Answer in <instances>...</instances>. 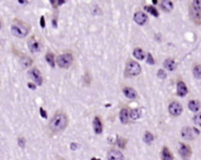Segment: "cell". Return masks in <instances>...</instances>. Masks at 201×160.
Listing matches in <instances>:
<instances>
[{
    "label": "cell",
    "instance_id": "2e32d148",
    "mask_svg": "<svg viewBox=\"0 0 201 160\" xmlns=\"http://www.w3.org/2000/svg\"><path fill=\"white\" fill-rule=\"evenodd\" d=\"M122 93L127 99H131V100H134V99L138 98L136 91L134 90L133 87H130V86H124L122 87Z\"/></svg>",
    "mask_w": 201,
    "mask_h": 160
},
{
    "label": "cell",
    "instance_id": "f546056e",
    "mask_svg": "<svg viewBox=\"0 0 201 160\" xmlns=\"http://www.w3.org/2000/svg\"><path fill=\"white\" fill-rule=\"evenodd\" d=\"M146 63L148 65H155V59L153 58V56L151 53H147L146 56Z\"/></svg>",
    "mask_w": 201,
    "mask_h": 160
},
{
    "label": "cell",
    "instance_id": "e0dca14e",
    "mask_svg": "<svg viewBox=\"0 0 201 160\" xmlns=\"http://www.w3.org/2000/svg\"><path fill=\"white\" fill-rule=\"evenodd\" d=\"M93 129H94V133H95V134H101V133H102L103 125H102V121H101L99 115L94 117V119H93Z\"/></svg>",
    "mask_w": 201,
    "mask_h": 160
},
{
    "label": "cell",
    "instance_id": "4dcf8cb0",
    "mask_svg": "<svg viewBox=\"0 0 201 160\" xmlns=\"http://www.w3.org/2000/svg\"><path fill=\"white\" fill-rule=\"evenodd\" d=\"M193 120H194L195 125H198V126H200L201 127V113H197V114L194 115Z\"/></svg>",
    "mask_w": 201,
    "mask_h": 160
},
{
    "label": "cell",
    "instance_id": "cb8c5ba5",
    "mask_svg": "<svg viewBox=\"0 0 201 160\" xmlns=\"http://www.w3.org/2000/svg\"><path fill=\"white\" fill-rule=\"evenodd\" d=\"M141 117V111L139 108H132L130 110V119L131 120H138Z\"/></svg>",
    "mask_w": 201,
    "mask_h": 160
},
{
    "label": "cell",
    "instance_id": "f35d334b",
    "mask_svg": "<svg viewBox=\"0 0 201 160\" xmlns=\"http://www.w3.org/2000/svg\"><path fill=\"white\" fill-rule=\"evenodd\" d=\"M66 1L65 0H57V6H60V5H64Z\"/></svg>",
    "mask_w": 201,
    "mask_h": 160
},
{
    "label": "cell",
    "instance_id": "ffe728a7",
    "mask_svg": "<svg viewBox=\"0 0 201 160\" xmlns=\"http://www.w3.org/2000/svg\"><path fill=\"white\" fill-rule=\"evenodd\" d=\"M164 66H165V68L167 69V71H175V68H176V64H175V61H174V59H172V58H168L166 59L165 61H164Z\"/></svg>",
    "mask_w": 201,
    "mask_h": 160
},
{
    "label": "cell",
    "instance_id": "8992f818",
    "mask_svg": "<svg viewBox=\"0 0 201 160\" xmlns=\"http://www.w3.org/2000/svg\"><path fill=\"white\" fill-rule=\"evenodd\" d=\"M181 137L184 139H187V140H194L197 137H199L200 132L199 129L194 127H189V126H186V127L181 128Z\"/></svg>",
    "mask_w": 201,
    "mask_h": 160
},
{
    "label": "cell",
    "instance_id": "60d3db41",
    "mask_svg": "<svg viewBox=\"0 0 201 160\" xmlns=\"http://www.w3.org/2000/svg\"><path fill=\"white\" fill-rule=\"evenodd\" d=\"M18 4H20V5H25V4H28V1H24V0H19V1H18Z\"/></svg>",
    "mask_w": 201,
    "mask_h": 160
},
{
    "label": "cell",
    "instance_id": "d590c367",
    "mask_svg": "<svg viewBox=\"0 0 201 160\" xmlns=\"http://www.w3.org/2000/svg\"><path fill=\"white\" fill-rule=\"evenodd\" d=\"M40 26H41L42 28H45V26H46V23H45V17H41V18H40Z\"/></svg>",
    "mask_w": 201,
    "mask_h": 160
},
{
    "label": "cell",
    "instance_id": "d6986e66",
    "mask_svg": "<svg viewBox=\"0 0 201 160\" xmlns=\"http://www.w3.org/2000/svg\"><path fill=\"white\" fill-rule=\"evenodd\" d=\"M161 160H174V157L167 146H164L161 150Z\"/></svg>",
    "mask_w": 201,
    "mask_h": 160
},
{
    "label": "cell",
    "instance_id": "8d00e7d4",
    "mask_svg": "<svg viewBox=\"0 0 201 160\" xmlns=\"http://www.w3.org/2000/svg\"><path fill=\"white\" fill-rule=\"evenodd\" d=\"M52 24H53V27H54V28H57V27H58V19H57L55 17L53 18V21H52Z\"/></svg>",
    "mask_w": 201,
    "mask_h": 160
},
{
    "label": "cell",
    "instance_id": "7402d4cb",
    "mask_svg": "<svg viewBox=\"0 0 201 160\" xmlns=\"http://www.w3.org/2000/svg\"><path fill=\"white\" fill-rule=\"evenodd\" d=\"M45 60L50 64L51 67H55V56L52 52H47L45 56Z\"/></svg>",
    "mask_w": 201,
    "mask_h": 160
},
{
    "label": "cell",
    "instance_id": "8fae6325",
    "mask_svg": "<svg viewBox=\"0 0 201 160\" xmlns=\"http://www.w3.org/2000/svg\"><path fill=\"white\" fill-rule=\"evenodd\" d=\"M107 160H125L124 154L121 153V151L117 150V148H111L107 152Z\"/></svg>",
    "mask_w": 201,
    "mask_h": 160
},
{
    "label": "cell",
    "instance_id": "ee69618b",
    "mask_svg": "<svg viewBox=\"0 0 201 160\" xmlns=\"http://www.w3.org/2000/svg\"><path fill=\"white\" fill-rule=\"evenodd\" d=\"M91 160H100V159H98V158H92Z\"/></svg>",
    "mask_w": 201,
    "mask_h": 160
},
{
    "label": "cell",
    "instance_id": "4fadbf2b",
    "mask_svg": "<svg viewBox=\"0 0 201 160\" xmlns=\"http://www.w3.org/2000/svg\"><path fill=\"white\" fill-rule=\"evenodd\" d=\"M134 21H135L138 25L142 26V25H145V24L147 23V15H146L142 11H136V12L134 13Z\"/></svg>",
    "mask_w": 201,
    "mask_h": 160
},
{
    "label": "cell",
    "instance_id": "74e56055",
    "mask_svg": "<svg viewBox=\"0 0 201 160\" xmlns=\"http://www.w3.org/2000/svg\"><path fill=\"white\" fill-rule=\"evenodd\" d=\"M27 86H28L31 90H35V87H36V85H34L33 83H28V84H27Z\"/></svg>",
    "mask_w": 201,
    "mask_h": 160
},
{
    "label": "cell",
    "instance_id": "30bf717a",
    "mask_svg": "<svg viewBox=\"0 0 201 160\" xmlns=\"http://www.w3.org/2000/svg\"><path fill=\"white\" fill-rule=\"evenodd\" d=\"M179 154L181 156V158L188 159V158L192 156V150H191V147H189L187 144L181 142V144L179 145Z\"/></svg>",
    "mask_w": 201,
    "mask_h": 160
},
{
    "label": "cell",
    "instance_id": "83f0119b",
    "mask_svg": "<svg viewBox=\"0 0 201 160\" xmlns=\"http://www.w3.org/2000/svg\"><path fill=\"white\" fill-rule=\"evenodd\" d=\"M117 144H118V147H119V148L124 150V148L126 147L127 139H125V138H121V137H118V138H117Z\"/></svg>",
    "mask_w": 201,
    "mask_h": 160
},
{
    "label": "cell",
    "instance_id": "b9f144b4",
    "mask_svg": "<svg viewBox=\"0 0 201 160\" xmlns=\"http://www.w3.org/2000/svg\"><path fill=\"white\" fill-rule=\"evenodd\" d=\"M152 2H153V5H158V4H159V2H158V1H157V0H153V1H152Z\"/></svg>",
    "mask_w": 201,
    "mask_h": 160
},
{
    "label": "cell",
    "instance_id": "603a6c76",
    "mask_svg": "<svg viewBox=\"0 0 201 160\" xmlns=\"http://www.w3.org/2000/svg\"><path fill=\"white\" fill-rule=\"evenodd\" d=\"M160 6L161 8L165 11V12H170L173 9V2L170 0H165V1H161L160 2Z\"/></svg>",
    "mask_w": 201,
    "mask_h": 160
},
{
    "label": "cell",
    "instance_id": "7c38bea8",
    "mask_svg": "<svg viewBox=\"0 0 201 160\" xmlns=\"http://www.w3.org/2000/svg\"><path fill=\"white\" fill-rule=\"evenodd\" d=\"M176 94L181 98L188 94V88L182 80H178V83H176Z\"/></svg>",
    "mask_w": 201,
    "mask_h": 160
},
{
    "label": "cell",
    "instance_id": "f1b7e54d",
    "mask_svg": "<svg viewBox=\"0 0 201 160\" xmlns=\"http://www.w3.org/2000/svg\"><path fill=\"white\" fill-rule=\"evenodd\" d=\"M82 80H84V85H86V86H90V85H91V81H92V77H91L90 72H85V74H84V78H82Z\"/></svg>",
    "mask_w": 201,
    "mask_h": 160
},
{
    "label": "cell",
    "instance_id": "7a4b0ae2",
    "mask_svg": "<svg viewBox=\"0 0 201 160\" xmlns=\"http://www.w3.org/2000/svg\"><path fill=\"white\" fill-rule=\"evenodd\" d=\"M11 32L14 37L18 38H25L28 35V33L31 32V26L26 23H24L23 20L19 19H14L11 26Z\"/></svg>",
    "mask_w": 201,
    "mask_h": 160
},
{
    "label": "cell",
    "instance_id": "5b68a950",
    "mask_svg": "<svg viewBox=\"0 0 201 160\" xmlns=\"http://www.w3.org/2000/svg\"><path fill=\"white\" fill-rule=\"evenodd\" d=\"M57 64L60 68H69L73 64V54L71 52H64L57 57Z\"/></svg>",
    "mask_w": 201,
    "mask_h": 160
},
{
    "label": "cell",
    "instance_id": "277c9868",
    "mask_svg": "<svg viewBox=\"0 0 201 160\" xmlns=\"http://www.w3.org/2000/svg\"><path fill=\"white\" fill-rule=\"evenodd\" d=\"M189 15L192 20L200 25L201 24V2L200 1H192L189 2Z\"/></svg>",
    "mask_w": 201,
    "mask_h": 160
},
{
    "label": "cell",
    "instance_id": "6da1fadb",
    "mask_svg": "<svg viewBox=\"0 0 201 160\" xmlns=\"http://www.w3.org/2000/svg\"><path fill=\"white\" fill-rule=\"evenodd\" d=\"M68 126V115L64 111H57L48 123V128L52 133H60Z\"/></svg>",
    "mask_w": 201,
    "mask_h": 160
},
{
    "label": "cell",
    "instance_id": "52a82bcc",
    "mask_svg": "<svg viewBox=\"0 0 201 160\" xmlns=\"http://www.w3.org/2000/svg\"><path fill=\"white\" fill-rule=\"evenodd\" d=\"M182 111H184L182 105H181L179 101L174 100V101H170V102H169V105H168V112H169L170 115H173V117H179V115L182 113Z\"/></svg>",
    "mask_w": 201,
    "mask_h": 160
},
{
    "label": "cell",
    "instance_id": "ba28073f",
    "mask_svg": "<svg viewBox=\"0 0 201 160\" xmlns=\"http://www.w3.org/2000/svg\"><path fill=\"white\" fill-rule=\"evenodd\" d=\"M27 46H28V50H30L32 53H38V52H40V50H41V42H40V40H39L35 35H32V37L28 38V40H27Z\"/></svg>",
    "mask_w": 201,
    "mask_h": 160
},
{
    "label": "cell",
    "instance_id": "d4e9b609",
    "mask_svg": "<svg viewBox=\"0 0 201 160\" xmlns=\"http://www.w3.org/2000/svg\"><path fill=\"white\" fill-rule=\"evenodd\" d=\"M153 140H154V135H153L149 131H146V132L143 133V141H145L146 144H152Z\"/></svg>",
    "mask_w": 201,
    "mask_h": 160
},
{
    "label": "cell",
    "instance_id": "f6af8a7d",
    "mask_svg": "<svg viewBox=\"0 0 201 160\" xmlns=\"http://www.w3.org/2000/svg\"><path fill=\"white\" fill-rule=\"evenodd\" d=\"M0 30H1V21H0Z\"/></svg>",
    "mask_w": 201,
    "mask_h": 160
},
{
    "label": "cell",
    "instance_id": "ac0fdd59",
    "mask_svg": "<svg viewBox=\"0 0 201 160\" xmlns=\"http://www.w3.org/2000/svg\"><path fill=\"white\" fill-rule=\"evenodd\" d=\"M188 108L192 111V112H199L201 108V104L199 100H195V99H192L188 101Z\"/></svg>",
    "mask_w": 201,
    "mask_h": 160
},
{
    "label": "cell",
    "instance_id": "9c48e42d",
    "mask_svg": "<svg viewBox=\"0 0 201 160\" xmlns=\"http://www.w3.org/2000/svg\"><path fill=\"white\" fill-rule=\"evenodd\" d=\"M28 75H30V78H32L34 80L35 85H38V86L42 85V75H41V72L39 68H36V67L31 68L28 71Z\"/></svg>",
    "mask_w": 201,
    "mask_h": 160
},
{
    "label": "cell",
    "instance_id": "1f68e13d",
    "mask_svg": "<svg viewBox=\"0 0 201 160\" xmlns=\"http://www.w3.org/2000/svg\"><path fill=\"white\" fill-rule=\"evenodd\" d=\"M18 145H19L21 148H25V146H26V140H25L24 137H19V138H18Z\"/></svg>",
    "mask_w": 201,
    "mask_h": 160
},
{
    "label": "cell",
    "instance_id": "7bdbcfd3",
    "mask_svg": "<svg viewBox=\"0 0 201 160\" xmlns=\"http://www.w3.org/2000/svg\"><path fill=\"white\" fill-rule=\"evenodd\" d=\"M58 160H65L64 158H61V157H58Z\"/></svg>",
    "mask_w": 201,
    "mask_h": 160
},
{
    "label": "cell",
    "instance_id": "484cf974",
    "mask_svg": "<svg viewBox=\"0 0 201 160\" xmlns=\"http://www.w3.org/2000/svg\"><path fill=\"white\" fill-rule=\"evenodd\" d=\"M143 8H145V11H146V12L151 13L153 17H155V18H159V12H158V9H157L155 7H153V6H145Z\"/></svg>",
    "mask_w": 201,
    "mask_h": 160
},
{
    "label": "cell",
    "instance_id": "44dd1931",
    "mask_svg": "<svg viewBox=\"0 0 201 160\" xmlns=\"http://www.w3.org/2000/svg\"><path fill=\"white\" fill-rule=\"evenodd\" d=\"M145 52H143V50H141L140 47H135L133 50V57L135 59H138V60H143L145 59Z\"/></svg>",
    "mask_w": 201,
    "mask_h": 160
},
{
    "label": "cell",
    "instance_id": "3957f363",
    "mask_svg": "<svg viewBox=\"0 0 201 160\" xmlns=\"http://www.w3.org/2000/svg\"><path fill=\"white\" fill-rule=\"evenodd\" d=\"M140 73H141L140 64L133 59H128L125 67V75L128 78H133V77H138Z\"/></svg>",
    "mask_w": 201,
    "mask_h": 160
},
{
    "label": "cell",
    "instance_id": "d6a6232c",
    "mask_svg": "<svg viewBox=\"0 0 201 160\" xmlns=\"http://www.w3.org/2000/svg\"><path fill=\"white\" fill-rule=\"evenodd\" d=\"M158 77H159L160 79H166V78H167L166 72H165V69H164V68H160V69L158 71Z\"/></svg>",
    "mask_w": 201,
    "mask_h": 160
},
{
    "label": "cell",
    "instance_id": "9a60e30c",
    "mask_svg": "<svg viewBox=\"0 0 201 160\" xmlns=\"http://www.w3.org/2000/svg\"><path fill=\"white\" fill-rule=\"evenodd\" d=\"M18 57H19V59H20V63H21V65H23V67L28 68V67H31V66L33 65V59H32V58H30L28 56H26V54H24V53L18 52Z\"/></svg>",
    "mask_w": 201,
    "mask_h": 160
},
{
    "label": "cell",
    "instance_id": "4316f807",
    "mask_svg": "<svg viewBox=\"0 0 201 160\" xmlns=\"http://www.w3.org/2000/svg\"><path fill=\"white\" fill-rule=\"evenodd\" d=\"M193 75L197 79H201V65L200 64H194L193 66Z\"/></svg>",
    "mask_w": 201,
    "mask_h": 160
},
{
    "label": "cell",
    "instance_id": "836d02e7",
    "mask_svg": "<svg viewBox=\"0 0 201 160\" xmlns=\"http://www.w3.org/2000/svg\"><path fill=\"white\" fill-rule=\"evenodd\" d=\"M39 112H40V115H41L44 119H47V112L45 111V108H44V107H41V106H40V107H39Z\"/></svg>",
    "mask_w": 201,
    "mask_h": 160
},
{
    "label": "cell",
    "instance_id": "ab89813d",
    "mask_svg": "<svg viewBox=\"0 0 201 160\" xmlns=\"http://www.w3.org/2000/svg\"><path fill=\"white\" fill-rule=\"evenodd\" d=\"M50 2H51V5H52L54 8H57V0H51Z\"/></svg>",
    "mask_w": 201,
    "mask_h": 160
},
{
    "label": "cell",
    "instance_id": "5bb4252c",
    "mask_svg": "<svg viewBox=\"0 0 201 160\" xmlns=\"http://www.w3.org/2000/svg\"><path fill=\"white\" fill-rule=\"evenodd\" d=\"M119 119H120L121 124H124V125L128 124L130 120H131V119H130V108L122 107V108L120 110V113H119Z\"/></svg>",
    "mask_w": 201,
    "mask_h": 160
},
{
    "label": "cell",
    "instance_id": "e575fe53",
    "mask_svg": "<svg viewBox=\"0 0 201 160\" xmlns=\"http://www.w3.org/2000/svg\"><path fill=\"white\" fill-rule=\"evenodd\" d=\"M69 147H71V150H72V151H75V150H76V148L79 147V145H78L76 142H71Z\"/></svg>",
    "mask_w": 201,
    "mask_h": 160
}]
</instances>
